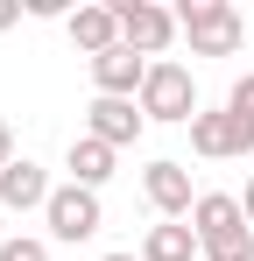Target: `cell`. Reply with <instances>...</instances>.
I'll list each match as a JSON object with an SVG mask.
<instances>
[{
    "label": "cell",
    "mask_w": 254,
    "mask_h": 261,
    "mask_svg": "<svg viewBox=\"0 0 254 261\" xmlns=\"http://www.w3.org/2000/svg\"><path fill=\"white\" fill-rule=\"evenodd\" d=\"M92 85H99V99H141V85H148V57H134V49H106V57H92Z\"/></svg>",
    "instance_id": "cell-7"
},
{
    "label": "cell",
    "mask_w": 254,
    "mask_h": 261,
    "mask_svg": "<svg viewBox=\"0 0 254 261\" xmlns=\"http://www.w3.org/2000/svg\"><path fill=\"white\" fill-rule=\"evenodd\" d=\"M113 155H120V148H106V141H92V134H78V141H71V155H64V170H71V184H85V191H99V184L113 176Z\"/></svg>",
    "instance_id": "cell-13"
},
{
    "label": "cell",
    "mask_w": 254,
    "mask_h": 261,
    "mask_svg": "<svg viewBox=\"0 0 254 261\" xmlns=\"http://www.w3.org/2000/svg\"><path fill=\"white\" fill-rule=\"evenodd\" d=\"M226 113H233V127L254 141V71H247V78H233V92H226Z\"/></svg>",
    "instance_id": "cell-14"
},
{
    "label": "cell",
    "mask_w": 254,
    "mask_h": 261,
    "mask_svg": "<svg viewBox=\"0 0 254 261\" xmlns=\"http://www.w3.org/2000/svg\"><path fill=\"white\" fill-rule=\"evenodd\" d=\"M0 261H49V240H29V233H7V240H0Z\"/></svg>",
    "instance_id": "cell-15"
},
{
    "label": "cell",
    "mask_w": 254,
    "mask_h": 261,
    "mask_svg": "<svg viewBox=\"0 0 254 261\" xmlns=\"http://www.w3.org/2000/svg\"><path fill=\"white\" fill-rule=\"evenodd\" d=\"M141 113L148 120H169V127H191L198 120V78L184 64H148V85H141Z\"/></svg>",
    "instance_id": "cell-2"
},
{
    "label": "cell",
    "mask_w": 254,
    "mask_h": 261,
    "mask_svg": "<svg viewBox=\"0 0 254 261\" xmlns=\"http://www.w3.org/2000/svg\"><path fill=\"white\" fill-rule=\"evenodd\" d=\"M113 7H120V43L148 64H163V49L176 43V14L156 7V0H113Z\"/></svg>",
    "instance_id": "cell-4"
},
{
    "label": "cell",
    "mask_w": 254,
    "mask_h": 261,
    "mask_svg": "<svg viewBox=\"0 0 254 261\" xmlns=\"http://www.w3.org/2000/svg\"><path fill=\"white\" fill-rule=\"evenodd\" d=\"M240 226H247V212H240L233 191H198V205H191V233H198V247L226 240V233H240Z\"/></svg>",
    "instance_id": "cell-10"
},
{
    "label": "cell",
    "mask_w": 254,
    "mask_h": 261,
    "mask_svg": "<svg viewBox=\"0 0 254 261\" xmlns=\"http://www.w3.org/2000/svg\"><path fill=\"white\" fill-rule=\"evenodd\" d=\"M99 261H141V254H99Z\"/></svg>",
    "instance_id": "cell-19"
},
{
    "label": "cell",
    "mask_w": 254,
    "mask_h": 261,
    "mask_svg": "<svg viewBox=\"0 0 254 261\" xmlns=\"http://www.w3.org/2000/svg\"><path fill=\"white\" fill-rule=\"evenodd\" d=\"M240 212H247V226H254V176H247V198H240Z\"/></svg>",
    "instance_id": "cell-18"
},
{
    "label": "cell",
    "mask_w": 254,
    "mask_h": 261,
    "mask_svg": "<svg viewBox=\"0 0 254 261\" xmlns=\"http://www.w3.org/2000/svg\"><path fill=\"white\" fill-rule=\"evenodd\" d=\"M85 134L106 141V148H134L148 134V113H141V99H92L85 106Z\"/></svg>",
    "instance_id": "cell-5"
},
{
    "label": "cell",
    "mask_w": 254,
    "mask_h": 261,
    "mask_svg": "<svg viewBox=\"0 0 254 261\" xmlns=\"http://www.w3.org/2000/svg\"><path fill=\"white\" fill-rule=\"evenodd\" d=\"M49 191H57L49 170L29 163V155H14V163L0 170V205H7V212H42V205H49Z\"/></svg>",
    "instance_id": "cell-9"
},
{
    "label": "cell",
    "mask_w": 254,
    "mask_h": 261,
    "mask_svg": "<svg viewBox=\"0 0 254 261\" xmlns=\"http://www.w3.org/2000/svg\"><path fill=\"white\" fill-rule=\"evenodd\" d=\"M7 163H14V127L0 120V170H7Z\"/></svg>",
    "instance_id": "cell-17"
},
{
    "label": "cell",
    "mask_w": 254,
    "mask_h": 261,
    "mask_svg": "<svg viewBox=\"0 0 254 261\" xmlns=\"http://www.w3.org/2000/svg\"><path fill=\"white\" fill-rule=\"evenodd\" d=\"M176 36H191V57H233L247 43V21L226 0H184L176 7Z\"/></svg>",
    "instance_id": "cell-1"
},
{
    "label": "cell",
    "mask_w": 254,
    "mask_h": 261,
    "mask_svg": "<svg viewBox=\"0 0 254 261\" xmlns=\"http://www.w3.org/2000/svg\"><path fill=\"white\" fill-rule=\"evenodd\" d=\"M14 21H21V0H0V36H7Z\"/></svg>",
    "instance_id": "cell-16"
},
{
    "label": "cell",
    "mask_w": 254,
    "mask_h": 261,
    "mask_svg": "<svg viewBox=\"0 0 254 261\" xmlns=\"http://www.w3.org/2000/svg\"><path fill=\"white\" fill-rule=\"evenodd\" d=\"M64 29L85 57H106V49H120V7H71Z\"/></svg>",
    "instance_id": "cell-11"
},
{
    "label": "cell",
    "mask_w": 254,
    "mask_h": 261,
    "mask_svg": "<svg viewBox=\"0 0 254 261\" xmlns=\"http://www.w3.org/2000/svg\"><path fill=\"white\" fill-rule=\"evenodd\" d=\"M42 219H49V240L78 247V240H92V233L106 226V205H99V191H85V184H57L49 205H42Z\"/></svg>",
    "instance_id": "cell-3"
},
{
    "label": "cell",
    "mask_w": 254,
    "mask_h": 261,
    "mask_svg": "<svg viewBox=\"0 0 254 261\" xmlns=\"http://www.w3.org/2000/svg\"><path fill=\"white\" fill-rule=\"evenodd\" d=\"M191 148H198V155H205V163H226V155H254V141L240 127H233V113H226V106H198V120H191Z\"/></svg>",
    "instance_id": "cell-8"
},
{
    "label": "cell",
    "mask_w": 254,
    "mask_h": 261,
    "mask_svg": "<svg viewBox=\"0 0 254 261\" xmlns=\"http://www.w3.org/2000/svg\"><path fill=\"white\" fill-rule=\"evenodd\" d=\"M141 198H148L163 219H191V205H198V191H191V170H184V163H169V155L141 170Z\"/></svg>",
    "instance_id": "cell-6"
},
{
    "label": "cell",
    "mask_w": 254,
    "mask_h": 261,
    "mask_svg": "<svg viewBox=\"0 0 254 261\" xmlns=\"http://www.w3.org/2000/svg\"><path fill=\"white\" fill-rule=\"evenodd\" d=\"M141 261H205V247H198L191 219H156L141 233Z\"/></svg>",
    "instance_id": "cell-12"
}]
</instances>
